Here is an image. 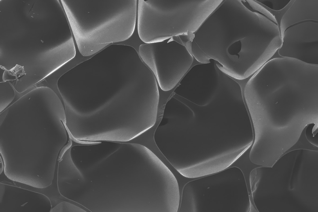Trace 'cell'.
Returning <instances> with one entry per match:
<instances>
[{
  "label": "cell",
  "instance_id": "obj_6",
  "mask_svg": "<svg viewBox=\"0 0 318 212\" xmlns=\"http://www.w3.org/2000/svg\"><path fill=\"white\" fill-rule=\"evenodd\" d=\"M86 212L83 209L71 203L62 202L51 210L50 212Z\"/></svg>",
  "mask_w": 318,
  "mask_h": 212
},
{
  "label": "cell",
  "instance_id": "obj_3",
  "mask_svg": "<svg viewBox=\"0 0 318 212\" xmlns=\"http://www.w3.org/2000/svg\"><path fill=\"white\" fill-rule=\"evenodd\" d=\"M138 52L164 91L170 90L176 86L193 61V55L185 46L173 37L162 41L142 44Z\"/></svg>",
  "mask_w": 318,
  "mask_h": 212
},
{
  "label": "cell",
  "instance_id": "obj_7",
  "mask_svg": "<svg viewBox=\"0 0 318 212\" xmlns=\"http://www.w3.org/2000/svg\"><path fill=\"white\" fill-rule=\"evenodd\" d=\"M257 2L259 4L266 9L271 14H273V16L274 17H275V19L278 24L280 31L279 32H281L280 28L281 20L283 15L292 5V3L293 2H290L285 7L281 10L279 11H276L272 10L259 2L257 1Z\"/></svg>",
  "mask_w": 318,
  "mask_h": 212
},
{
  "label": "cell",
  "instance_id": "obj_1",
  "mask_svg": "<svg viewBox=\"0 0 318 212\" xmlns=\"http://www.w3.org/2000/svg\"><path fill=\"white\" fill-rule=\"evenodd\" d=\"M76 1L75 12L66 9L78 49L84 56L92 55L109 44L125 41L136 25L137 0H105L98 7Z\"/></svg>",
  "mask_w": 318,
  "mask_h": 212
},
{
  "label": "cell",
  "instance_id": "obj_5",
  "mask_svg": "<svg viewBox=\"0 0 318 212\" xmlns=\"http://www.w3.org/2000/svg\"><path fill=\"white\" fill-rule=\"evenodd\" d=\"M26 73L24 70L23 67L16 65L10 70H5L3 76V80L4 81H18L20 78L25 75Z\"/></svg>",
  "mask_w": 318,
  "mask_h": 212
},
{
  "label": "cell",
  "instance_id": "obj_4",
  "mask_svg": "<svg viewBox=\"0 0 318 212\" xmlns=\"http://www.w3.org/2000/svg\"><path fill=\"white\" fill-rule=\"evenodd\" d=\"M249 147L247 144L199 163L175 169L181 175L189 178H198L218 173L230 166Z\"/></svg>",
  "mask_w": 318,
  "mask_h": 212
},
{
  "label": "cell",
  "instance_id": "obj_2",
  "mask_svg": "<svg viewBox=\"0 0 318 212\" xmlns=\"http://www.w3.org/2000/svg\"><path fill=\"white\" fill-rule=\"evenodd\" d=\"M196 1L139 0L137 30L144 43L193 33L198 28Z\"/></svg>",
  "mask_w": 318,
  "mask_h": 212
}]
</instances>
